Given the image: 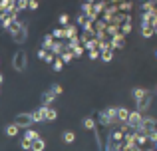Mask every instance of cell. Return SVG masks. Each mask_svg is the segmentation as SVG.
Returning a JSON list of instances; mask_svg holds the SVG:
<instances>
[{
	"instance_id": "obj_1",
	"label": "cell",
	"mask_w": 157,
	"mask_h": 151,
	"mask_svg": "<svg viewBox=\"0 0 157 151\" xmlns=\"http://www.w3.org/2000/svg\"><path fill=\"white\" fill-rule=\"evenodd\" d=\"M12 34V40H14L16 44H24L28 38V26L24 22H20V20H16L14 24L10 26V30H8Z\"/></svg>"
},
{
	"instance_id": "obj_2",
	"label": "cell",
	"mask_w": 157,
	"mask_h": 151,
	"mask_svg": "<svg viewBox=\"0 0 157 151\" xmlns=\"http://www.w3.org/2000/svg\"><path fill=\"white\" fill-rule=\"evenodd\" d=\"M26 64H28V56L24 50H18L14 54V58H12V68H14L16 72H24L26 70Z\"/></svg>"
},
{
	"instance_id": "obj_3",
	"label": "cell",
	"mask_w": 157,
	"mask_h": 151,
	"mask_svg": "<svg viewBox=\"0 0 157 151\" xmlns=\"http://www.w3.org/2000/svg\"><path fill=\"white\" fill-rule=\"evenodd\" d=\"M100 121H101V125H111V123H115L117 121V108H107L104 109V111L100 113Z\"/></svg>"
},
{
	"instance_id": "obj_4",
	"label": "cell",
	"mask_w": 157,
	"mask_h": 151,
	"mask_svg": "<svg viewBox=\"0 0 157 151\" xmlns=\"http://www.w3.org/2000/svg\"><path fill=\"white\" fill-rule=\"evenodd\" d=\"M14 123L18 125V127H22V129H30V125L34 123V119H32V113H18L16 115V119H14Z\"/></svg>"
},
{
	"instance_id": "obj_5",
	"label": "cell",
	"mask_w": 157,
	"mask_h": 151,
	"mask_svg": "<svg viewBox=\"0 0 157 151\" xmlns=\"http://www.w3.org/2000/svg\"><path fill=\"white\" fill-rule=\"evenodd\" d=\"M157 121L153 119V117H143V121H141V127H139V133H145V135H149V133H153L157 131Z\"/></svg>"
},
{
	"instance_id": "obj_6",
	"label": "cell",
	"mask_w": 157,
	"mask_h": 151,
	"mask_svg": "<svg viewBox=\"0 0 157 151\" xmlns=\"http://www.w3.org/2000/svg\"><path fill=\"white\" fill-rule=\"evenodd\" d=\"M141 121H143L141 113H139V111H131V113H129V119H127V127L139 131V127H141Z\"/></svg>"
},
{
	"instance_id": "obj_7",
	"label": "cell",
	"mask_w": 157,
	"mask_h": 151,
	"mask_svg": "<svg viewBox=\"0 0 157 151\" xmlns=\"http://www.w3.org/2000/svg\"><path fill=\"white\" fill-rule=\"evenodd\" d=\"M123 46H125V36L123 34H117V36L111 38V48H113V50H121Z\"/></svg>"
},
{
	"instance_id": "obj_8",
	"label": "cell",
	"mask_w": 157,
	"mask_h": 151,
	"mask_svg": "<svg viewBox=\"0 0 157 151\" xmlns=\"http://www.w3.org/2000/svg\"><path fill=\"white\" fill-rule=\"evenodd\" d=\"M32 119L36 121V123H38V121H44L46 119V108H38V109H34V111H32Z\"/></svg>"
},
{
	"instance_id": "obj_9",
	"label": "cell",
	"mask_w": 157,
	"mask_h": 151,
	"mask_svg": "<svg viewBox=\"0 0 157 151\" xmlns=\"http://www.w3.org/2000/svg\"><path fill=\"white\" fill-rule=\"evenodd\" d=\"M129 109L125 108H117V123H127V119H129Z\"/></svg>"
},
{
	"instance_id": "obj_10",
	"label": "cell",
	"mask_w": 157,
	"mask_h": 151,
	"mask_svg": "<svg viewBox=\"0 0 157 151\" xmlns=\"http://www.w3.org/2000/svg\"><path fill=\"white\" fill-rule=\"evenodd\" d=\"M149 101H151V93L147 92V93H145V97H141V100L137 101V111L141 113L143 109H147V108H149Z\"/></svg>"
},
{
	"instance_id": "obj_11",
	"label": "cell",
	"mask_w": 157,
	"mask_h": 151,
	"mask_svg": "<svg viewBox=\"0 0 157 151\" xmlns=\"http://www.w3.org/2000/svg\"><path fill=\"white\" fill-rule=\"evenodd\" d=\"M56 100V93L52 92V89H48V92H44V96H42V101H44V108H50V104Z\"/></svg>"
},
{
	"instance_id": "obj_12",
	"label": "cell",
	"mask_w": 157,
	"mask_h": 151,
	"mask_svg": "<svg viewBox=\"0 0 157 151\" xmlns=\"http://www.w3.org/2000/svg\"><path fill=\"white\" fill-rule=\"evenodd\" d=\"M18 131H20V127L16 123H8L6 127H4V133H6L8 137H14V135H18Z\"/></svg>"
},
{
	"instance_id": "obj_13",
	"label": "cell",
	"mask_w": 157,
	"mask_h": 151,
	"mask_svg": "<svg viewBox=\"0 0 157 151\" xmlns=\"http://www.w3.org/2000/svg\"><path fill=\"white\" fill-rule=\"evenodd\" d=\"M64 30H66V38H68V40L78 38V34H76V32H78V30H76V24H68Z\"/></svg>"
},
{
	"instance_id": "obj_14",
	"label": "cell",
	"mask_w": 157,
	"mask_h": 151,
	"mask_svg": "<svg viewBox=\"0 0 157 151\" xmlns=\"http://www.w3.org/2000/svg\"><path fill=\"white\" fill-rule=\"evenodd\" d=\"M44 147H46V141H44L42 137L32 141V151H44Z\"/></svg>"
},
{
	"instance_id": "obj_15",
	"label": "cell",
	"mask_w": 157,
	"mask_h": 151,
	"mask_svg": "<svg viewBox=\"0 0 157 151\" xmlns=\"http://www.w3.org/2000/svg\"><path fill=\"white\" fill-rule=\"evenodd\" d=\"M84 48H86V50H90V52H92V50H98V48H100V40H98V38L88 40V42L84 44Z\"/></svg>"
},
{
	"instance_id": "obj_16",
	"label": "cell",
	"mask_w": 157,
	"mask_h": 151,
	"mask_svg": "<svg viewBox=\"0 0 157 151\" xmlns=\"http://www.w3.org/2000/svg\"><path fill=\"white\" fill-rule=\"evenodd\" d=\"M54 42H56V40H54V36H52V34H48L46 38H44V42H42L44 50H46V52L50 50V52H52V46H54Z\"/></svg>"
},
{
	"instance_id": "obj_17",
	"label": "cell",
	"mask_w": 157,
	"mask_h": 151,
	"mask_svg": "<svg viewBox=\"0 0 157 151\" xmlns=\"http://www.w3.org/2000/svg\"><path fill=\"white\" fill-rule=\"evenodd\" d=\"M94 30H96V34H105L107 24L104 22V20H100V22H96V24H94Z\"/></svg>"
},
{
	"instance_id": "obj_18",
	"label": "cell",
	"mask_w": 157,
	"mask_h": 151,
	"mask_svg": "<svg viewBox=\"0 0 157 151\" xmlns=\"http://www.w3.org/2000/svg\"><path fill=\"white\" fill-rule=\"evenodd\" d=\"M105 34H107V36H111V38H113V36H117V34H119V26H115V24H107Z\"/></svg>"
},
{
	"instance_id": "obj_19",
	"label": "cell",
	"mask_w": 157,
	"mask_h": 151,
	"mask_svg": "<svg viewBox=\"0 0 157 151\" xmlns=\"http://www.w3.org/2000/svg\"><path fill=\"white\" fill-rule=\"evenodd\" d=\"M38 131H34V129H26V133H24V139H28V141H34V139H38Z\"/></svg>"
},
{
	"instance_id": "obj_20",
	"label": "cell",
	"mask_w": 157,
	"mask_h": 151,
	"mask_svg": "<svg viewBox=\"0 0 157 151\" xmlns=\"http://www.w3.org/2000/svg\"><path fill=\"white\" fill-rule=\"evenodd\" d=\"M58 117V111L54 108H46V121H54Z\"/></svg>"
},
{
	"instance_id": "obj_21",
	"label": "cell",
	"mask_w": 157,
	"mask_h": 151,
	"mask_svg": "<svg viewBox=\"0 0 157 151\" xmlns=\"http://www.w3.org/2000/svg\"><path fill=\"white\" fill-rule=\"evenodd\" d=\"M145 93H147V89H143V88H135V89H133V97H135V101H139L141 97H145Z\"/></svg>"
},
{
	"instance_id": "obj_22",
	"label": "cell",
	"mask_w": 157,
	"mask_h": 151,
	"mask_svg": "<svg viewBox=\"0 0 157 151\" xmlns=\"http://www.w3.org/2000/svg\"><path fill=\"white\" fill-rule=\"evenodd\" d=\"M62 139H64V143H74V139H76V133H74V131H66L64 135H62Z\"/></svg>"
},
{
	"instance_id": "obj_23",
	"label": "cell",
	"mask_w": 157,
	"mask_h": 151,
	"mask_svg": "<svg viewBox=\"0 0 157 151\" xmlns=\"http://www.w3.org/2000/svg\"><path fill=\"white\" fill-rule=\"evenodd\" d=\"M52 36H54V40H62V38H66V30H64V28H56V30H54L52 32Z\"/></svg>"
},
{
	"instance_id": "obj_24",
	"label": "cell",
	"mask_w": 157,
	"mask_h": 151,
	"mask_svg": "<svg viewBox=\"0 0 157 151\" xmlns=\"http://www.w3.org/2000/svg\"><path fill=\"white\" fill-rule=\"evenodd\" d=\"M141 34H143V38H151L155 32H153V28H151V26H143L141 28Z\"/></svg>"
},
{
	"instance_id": "obj_25",
	"label": "cell",
	"mask_w": 157,
	"mask_h": 151,
	"mask_svg": "<svg viewBox=\"0 0 157 151\" xmlns=\"http://www.w3.org/2000/svg\"><path fill=\"white\" fill-rule=\"evenodd\" d=\"M131 32V22H125V24H121V26H119V34H129Z\"/></svg>"
},
{
	"instance_id": "obj_26",
	"label": "cell",
	"mask_w": 157,
	"mask_h": 151,
	"mask_svg": "<svg viewBox=\"0 0 157 151\" xmlns=\"http://www.w3.org/2000/svg\"><path fill=\"white\" fill-rule=\"evenodd\" d=\"M60 58H62V62H64V64H66V62H72V60H74V52H70V50H66V52H64V54H62V56H60Z\"/></svg>"
},
{
	"instance_id": "obj_27",
	"label": "cell",
	"mask_w": 157,
	"mask_h": 151,
	"mask_svg": "<svg viewBox=\"0 0 157 151\" xmlns=\"http://www.w3.org/2000/svg\"><path fill=\"white\" fill-rule=\"evenodd\" d=\"M131 8V2H117V12H127Z\"/></svg>"
},
{
	"instance_id": "obj_28",
	"label": "cell",
	"mask_w": 157,
	"mask_h": 151,
	"mask_svg": "<svg viewBox=\"0 0 157 151\" xmlns=\"http://www.w3.org/2000/svg\"><path fill=\"white\" fill-rule=\"evenodd\" d=\"M20 147H22L24 151H32V141H28V139H24V137H22V141H20Z\"/></svg>"
},
{
	"instance_id": "obj_29",
	"label": "cell",
	"mask_w": 157,
	"mask_h": 151,
	"mask_svg": "<svg viewBox=\"0 0 157 151\" xmlns=\"http://www.w3.org/2000/svg\"><path fill=\"white\" fill-rule=\"evenodd\" d=\"M84 127L86 129H94V127H96V121H94L92 117H86V119H84Z\"/></svg>"
},
{
	"instance_id": "obj_30",
	"label": "cell",
	"mask_w": 157,
	"mask_h": 151,
	"mask_svg": "<svg viewBox=\"0 0 157 151\" xmlns=\"http://www.w3.org/2000/svg\"><path fill=\"white\" fill-rule=\"evenodd\" d=\"M100 58L104 60V62H109V60L113 58V52H111V50H107V52H101V54H100Z\"/></svg>"
},
{
	"instance_id": "obj_31",
	"label": "cell",
	"mask_w": 157,
	"mask_h": 151,
	"mask_svg": "<svg viewBox=\"0 0 157 151\" xmlns=\"http://www.w3.org/2000/svg\"><path fill=\"white\" fill-rule=\"evenodd\" d=\"M52 68H54V70H56V72H60L62 68H64V62H62V58H56V60H54Z\"/></svg>"
},
{
	"instance_id": "obj_32",
	"label": "cell",
	"mask_w": 157,
	"mask_h": 151,
	"mask_svg": "<svg viewBox=\"0 0 157 151\" xmlns=\"http://www.w3.org/2000/svg\"><path fill=\"white\" fill-rule=\"evenodd\" d=\"M60 24L66 28V26L70 24V16H68V14H60Z\"/></svg>"
},
{
	"instance_id": "obj_33",
	"label": "cell",
	"mask_w": 157,
	"mask_h": 151,
	"mask_svg": "<svg viewBox=\"0 0 157 151\" xmlns=\"http://www.w3.org/2000/svg\"><path fill=\"white\" fill-rule=\"evenodd\" d=\"M72 52H74V58H80V56L84 54V46H78V48H74Z\"/></svg>"
},
{
	"instance_id": "obj_34",
	"label": "cell",
	"mask_w": 157,
	"mask_h": 151,
	"mask_svg": "<svg viewBox=\"0 0 157 151\" xmlns=\"http://www.w3.org/2000/svg\"><path fill=\"white\" fill-rule=\"evenodd\" d=\"M54 60H56V56H54L52 52H48V54H46V58H44V62H48V64H54Z\"/></svg>"
},
{
	"instance_id": "obj_35",
	"label": "cell",
	"mask_w": 157,
	"mask_h": 151,
	"mask_svg": "<svg viewBox=\"0 0 157 151\" xmlns=\"http://www.w3.org/2000/svg\"><path fill=\"white\" fill-rule=\"evenodd\" d=\"M50 89H52L54 93H56V97H58V96H60V93H62V85H58V84H54Z\"/></svg>"
},
{
	"instance_id": "obj_36",
	"label": "cell",
	"mask_w": 157,
	"mask_h": 151,
	"mask_svg": "<svg viewBox=\"0 0 157 151\" xmlns=\"http://www.w3.org/2000/svg\"><path fill=\"white\" fill-rule=\"evenodd\" d=\"M100 54H101L100 50H92V52H90V60H96V58H100Z\"/></svg>"
},
{
	"instance_id": "obj_37",
	"label": "cell",
	"mask_w": 157,
	"mask_h": 151,
	"mask_svg": "<svg viewBox=\"0 0 157 151\" xmlns=\"http://www.w3.org/2000/svg\"><path fill=\"white\" fill-rule=\"evenodd\" d=\"M86 22H88V18H86V14H80V16H78V24H80V26H84Z\"/></svg>"
},
{
	"instance_id": "obj_38",
	"label": "cell",
	"mask_w": 157,
	"mask_h": 151,
	"mask_svg": "<svg viewBox=\"0 0 157 151\" xmlns=\"http://www.w3.org/2000/svg\"><path fill=\"white\" fill-rule=\"evenodd\" d=\"M16 8H18V10H24V8H28V2L20 0V2H16Z\"/></svg>"
},
{
	"instance_id": "obj_39",
	"label": "cell",
	"mask_w": 157,
	"mask_h": 151,
	"mask_svg": "<svg viewBox=\"0 0 157 151\" xmlns=\"http://www.w3.org/2000/svg\"><path fill=\"white\" fill-rule=\"evenodd\" d=\"M147 139H149V141H155V143H157V131L149 133V135H147Z\"/></svg>"
},
{
	"instance_id": "obj_40",
	"label": "cell",
	"mask_w": 157,
	"mask_h": 151,
	"mask_svg": "<svg viewBox=\"0 0 157 151\" xmlns=\"http://www.w3.org/2000/svg\"><path fill=\"white\" fill-rule=\"evenodd\" d=\"M46 54H48V52L44 50V48H42V50H38V58H40V60H44V58H46Z\"/></svg>"
},
{
	"instance_id": "obj_41",
	"label": "cell",
	"mask_w": 157,
	"mask_h": 151,
	"mask_svg": "<svg viewBox=\"0 0 157 151\" xmlns=\"http://www.w3.org/2000/svg\"><path fill=\"white\" fill-rule=\"evenodd\" d=\"M28 8H30V10H36V8H38V2H28Z\"/></svg>"
},
{
	"instance_id": "obj_42",
	"label": "cell",
	"mask_w": 157,
	"mask_h": 151,
	"mask_svg": "<svg viewBox=\"0 0 157 151\" xmlns=\"http://www.w3.org/2000/svg\"><path fill=\"white\" fill-rule=\"evenodd\" d=\"M2 81H4V76H2V74H0V84H2Z\"/></svg>"
},
{
	"instance_id": "obj_43",
	"label": "cell",
	"mask_w": 157,
	"mask_h": 151,
	"mask_svg": "<svg viewBox=\"0 0 157 151\" xmlns=\"http://www.w3.org/2000/svg\"><path fill=\"white\" fill-rule=\"evenodd\" d=\"M147 151H155V149H147Z\"/></svg>"
},
{
	"instance_id": "obj_44",
	"label": "cell",
	"mask_w": 157,
	"mask_h": 151,
	"mask_svg": "<svg viewBox=\"0 0 157 151\" xmlns=\"http://www.w3.org/2000/svg\"><path fill=\"white\" fill-rule=\"evenodd\" d=\"M155 56H157V52H155Z\"/></svg>"
},
{
	"instance_id": "obj_45",
	"label": "cell",
	"mask_w": 157,
	"mask_h": 151,
	"mask_svg": "<svg viewBox=\"0 0 157 151\" xmlns=\"http://www.w3.org/2000/svg\"><path fill=\"white\" fill-rule=\"evenodd\" d=\"M0 20H2V18H0Z\"/></svg>"
},
{
	"instance_id": "obj_46",
	"label": "cell",
	"mask_w": 157,
	"mask_h": 151,
	"mask_svg": "<svg viewBox=\"0 0 157 151\" xmlns=\"http://www.w3.org/2000/svg\"><path fill=\"white\" fill-rule=\"evenodd\" d=\"M155 145H157V143H155Z\"/></svg>"
}]
</instances>
